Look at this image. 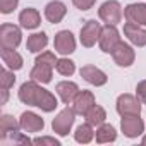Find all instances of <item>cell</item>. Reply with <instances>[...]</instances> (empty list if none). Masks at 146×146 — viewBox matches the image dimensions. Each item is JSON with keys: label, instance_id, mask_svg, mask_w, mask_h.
<instances>
[{"label": "cell", "instance_id": "d6986e66", "mask_svg": "<svg viewBox=\"0 0 146 146\" xmlns=\"http://www.w3.org/2000/svg\"><path fill=\"white\" fill-rule=\"evenodd\" d=\"M55 91H57L58 98L62 100V103L69 105V103L74 102L76 95L79 93V88H78L76 83H72V81H60V83H57Z\"/></svg>", "mask_w": 146, "mask_h": 146}, {"label": "cell", "instance_id": "4dcf8cb0", "mask_svg": "<svg viewBox=\"0 0 146 146\" xmlns=\"http://www.w3.org/2000/svg\"><path fill=\"white\" fill-rule=\"evenodd\" d=\"M136 95H137V98L141 100V103L146 105V79L141 81V83H137V86H136Z\"/></svg>", "mask_w": 146, "mask_h": 146}, {"label": "cell", "instance_id": "ac0fdd59", "mask_svg": "<svg viewBox=\"0 0 146 146\" xmlns=\"http://www.w3.org/2000/svg\"><path fill=\"white\" fill-rule=\"evenodd\" d=\"M67 14V7L64 2H60V0H52V2L46 4L45 7V17L48 23L52 24H58Z\"/></svg>", "mask_w": 146, "mask_h": 146}, {"label": "cell", "instance_id": "603a6c76", "mask_svg": "<svg viewBox=\"0 0 146 146\" xmlns=\"http://www.w3.org/2000/svg\"><path fill=\"white\" fill-rule=\"evenodd\" d=\"M84 117H86V122H88V124H91L93 127H100V125L105 124V120H107V112H105L103 107H100V105L95 103V105L88 110V113H86Z\"/></svg>", "mask_w": 146, "mask_h": 146}, {"label": "cell", "instance_id": "83f0119b", "mask_svg": "<svg viewBox=\"0 0 146 146\" xmlns=\"http://www.w3.org/2000/svg\"><path fill=\"white\" fill-rule=\"evenodd\" d=\"M19 0H0V12L2 14H11L17 9Z\"/></svg>", "mask_w": 146, "mask_h": 146}, {"label": "cell", "instance_id": "44dd1931", "mask_svg": "<svg viewBox=\"0 0 146 146\" xmlns=\"http://www.w3.org/2000/svg\"><path fill=\"white\" fill-rule=\"evenodd\" d=\"M0 55H2V60L5 64V67H9L11 70H19L23 69V57L21 53L16 52V48H2L0 50Z\"/></svg>", "mask_w": 146, "mask_h": 146}, {"label": "cell", "instance_id": "30bf717a", "mask_svg": "<svg viewBox=\"0 0 146 146\" xmlns=\"http://www.w3.org/2000/svg\"><path fill=\"white\" fill-rule=\"evenodd\" d=\"M53 48L60 55H70L72 52H76V38H74V35L70 31H67V29L58 31L55 35V40H53Z\"/></svg>", "mask_w": 146, "mask_h": 146}, {"label": "cell", "instance_id": "3957f363", "mask_svg": "<svg viewBox=\"0 0 146 146\" xmlns=\"http://www.w3.org/2000/svg\"><path fill=\"white\" fill-rule=\"evenodd\" d=\"M76 112H74V108H70L69 105L62 110V112H58V115L52 120V129H53V132L55 134H58V136H67L69 132H70V129H72V125H74V120H76Z\"/></svg>", "mask_w": 146, "mask_h": 146}, {"label": "cell", "instance_id": "e0dca14e", "mask_svg": "<svg viewBox=\"0 0 146 146\" xmlns=\"http://www.w3.org/2000/svg\"><path fill=\"white\" fill-rule=\"evenodd\" d=\"M124 35L127 36V40L136 45V46H146V29L139 24L134 23H125L124 24Z\"/></svg>", "mask_w": 146, "mask_h": 146}, {"label": "cell", "instance_id": "9a60e30c", "mask_svg": "<svg viewBox=\"0 0 146 146\" xmlns=\"http://www.w3.org/2000/svg\"><path fill=\"white\" fill-rule=\"evenodd\" d=\"M124 17L127 23L146 26V4H129L124 9Z\"/></svg>", "mask_w": 146, "mask_h": 146}, {"label": "cell", "instance_id": "d6a6232c", "mask_svg": "<svg viewBox=\"0 0 146 146\" xmlns=\"http://www.w3.org/2000/svg\"><path fill=\"white\" fill-rule=\"evenodd\" d=\"M141 143H143V144H146V136L143 137V141H141Z\"/></svg>", "mask_w": 146, "mask_h": 146}, {"label": "cell", "instance_id": "cb8c5ba5", "mask_svg": "<svg viewBox=\"0 0 146 146\" xmlns=\"http://www.w3.org/2000/svg\"><path fill=\"white\" fill-rule=\"evenodd\" d=\"M95 137H96V143H100V144L113 143V141L117 139V131H115V127L110 125V124H102V125L96 129Z\"/></svg>", "mask_w": 146, "mask_h": 146}, {"label": "cell", "instance_id": "9c48e42d", "mask_svg": "<svg viewBox=\"0 0 146 146\" xmlns=\"http://www.w3.org/2000/svg\"><path fill=\"white\" fill-rule=\"evenodd\" d=\"M120 131L125 137L134 139L144 132V122L139 119V115H124L120 119Z\"/></svg>", "mask_w": 146, "mask_h": 146}, {"label": "cell", "instance_id": "ffe728a7", "mask_svg": "<svg viewBox=\"0 0 146 146\" xmlns=\"http://www.w3.org/2000/svg\"><path fill=\"white\" fill-rule=\"evenodd\" d=\"M19 23H21V28H24V29H36L41 24V16L36 9L26 7L19 14Z\"/></svg>", "mask_w": 146, "mask_h": 146}, {"label": "cell", "instance_id": "1f68e13d", "mask_svg": "<svg viewBox=\"0 0 146 146\" xmlns=\"http://www.w3.org/2000/svg\"><path fill=\"white\" fill-rule=\"evenodd\" d=\"M9 100V90H2V100H0V105H5Z\"/></svg>", "mask_w": 146, "mask_h": 146}, {"label": "cell", "instance_id": "5b68a950", "mask_svg": "<svg viewBox=\"0 0 146 146\" xmlns=\"http://www.w3.org/2000/svg\"><path fill=\"white\" fill-rule=\"evenodd\" d=\"M120 33L117 31L115 26L112 24H105L102 28V33H100V40H98V45H100V50L105 52V53H112L115 50V46L120 43Z\"/></svg>", "mask_w": 146, "mask_h": 146}, {"label": "cell", "instance_id": "f1b7e54d", "mask_svg": "<svg viewBox=\"0 0 146 146\" xmlns=\"http://www.w3.org/2000/svg\"><path fill=\"white\" fill-rule=\"evenodd\" d=\"M33 144H52V146H58L60 144V141L58 139H55V137H50V136H41V137H36V139H33Z\"/></svg>", "mask_w": 146, "mask_h": 146}, {"label": "cell", "instance_id": "6da1fadb", "mask_svg": "<svg viewBox=\"0 0 146 146\" xmlns=\"http://www.w3.org/2000/svg\"><path fill=\"white\" fill-rule=\"evenodd\" d=\"M17 96L19 100L24 103V105H29V107H36V108H41L43 112H53L57 108V98L45 88L40 86V83L36 81H26L21 84L19 91H17Z\"/></svg>", "mask_w": 146, "mask_h": 146}, {"label": "cell", "instance_id": "5bb4252c", "mask_svg": "<svg viewBox=\"0 0 146 146\" xmlns=\"http://www.w3.org/2000/svg\"><path fill=\"white\" fill-rule=\"evenodd\" d=\"M79 74H81V78L86 83H90L93 86H103L108 81V78H107L105 72L102 69L95 67V65H83L81 70H79Z\"/></svg>", "mask_w": 146, "mask_h": 146}, {"label": "cell", "instance_id": "7c38bea8", "mask_svg": "<svg viewBox=\"0 0 146 146\" xmlns=\"http://www.w3.org/2000/svg\"><path fill=\"white\" fill-rule=\"evenodd\" d=\"M19 129H21V125L12 115L4 113L0 117V141L2 143H7L9 139L14 141V137L19 134Z\"/></svg>", "mask_w": 146, "mask_h": 146}, {"label": "cell", "instance_id": "d4e9b609", "mask_svg": "<svg viewBox=\"0 0 146 146\" xmlns=\"http://www.w3.org/2000/svg\"><path fill=\"white\" fill-rule=\"evenodd\" d=\"M93 137H95V131H93V125L88 124V122L86 124H81L76 129V132H74V139L78 143H81V144H88Z\"/></svg>", "mask_w": 146, "mask_h": 146}, {"label": "cell", "instance_id": "8fae6325", "mask_svg": "<svg viewBox=\"0 0 146 146\" xmlns=\"http://www.w3.org/2000/svg\"><path fill=\"white\" fill-rule=\"evenodd\" d=\"M110 55L113 57V62H115L119 67H131V65L134 64V60H136V52H134V48H132L131 45L124 43V41H120Z\"/></svg>", "mask_w": 146, "mask_h": 146}, {"label": "cell", "instance_id": "484cf974", "mask_svg": "<svg viewBox=\"0 0 146 146\" xmlns=\"http://www.w3.org/2000/svg\"><path fill=\"white\" fill-rule=\"evenodd\" d=\"M55 70L58 72L60 76H72L76 72V64L72 62L70 58H58L55 64Z\"/></svg>", "mask_w": 146, "mask_h": 146}, {"label": "cell", "instance_id": "2e32d148", "mask_svg": "<svg viewBox=\"0 0 146 146\" xmlns=\"http://www.w3.org/2000/svg\"><path fill=\"white\" fill-rule=\"evenodd\" d=\"M95 105V95L88 90H83L76 95L74 102H72V108L78 115H86L88 110Z\"/></svg>", "mask_w": 146, "mask_h": 146}, {"label": "cell", "instance_id": "8992f818", "mask_svg": "<svg viewBox=\"0 0 146 146\" xmlns=\"http://www.w3.org/2000/svg\"><path fill=\"white\" fill-rule=\"evenodd\" d=\"M21 40H23L21 28H17L16 24L4 23L0 26V45H2V48H17L21 45Z\"/></svg>", "mask_w": 146, "mask_h": 146}, {"label": "cell", "instance_id": "7a4b0ae2", "mask_svg": "<svg viewBox=\"0 0 146 146\" xmlns=\"http://www.w3.org/2000/svg\"><path fill=\"white\" fill-rule=\"evenodd\" d=\"M55 64H57V58L53 52H41V55H38L35 60V67L29 72V78L41 84L52 83Z\"/></svg>", "mask_w": 146, "mask_h": 146}, {"label": "cell", "instance_id": "ba28073f", "mask_svg": "<svg viewBox=\"0 0 146 146\" xmlns=\"http://www.w3.org/2000/svg\"><path fill=\"white\" fill-rule=\"evenodd\" d=\"M102 24L98 21H86V24L81 28V33H79V40H81V45L86 46V48H91L98 40H100V33H102Z\"/></svg>", "mask_w": 146, "mask_h": 146}, {"label": "cell", "instance_id": "52a82bcc", "mask_svg": "<svg viewBox=\"0 0 146 146\" xmlns=\"http://www.w3.org/2000/svg\"><path fill=\"white\" fill-rule=\"evenodd\" d=\"M115 108H117L120 117H124V115H139L141 113V100L136 98L134 95L124 93L117 98Z\"/></svg>", "mask_w": 146, "mask_h": 146}, {"label": "cell", "instance_id": "4316f807", "mask_svg": "<svg viewBox=\"0 0 146 146\" xmlns=\"http://www.w3.org/2000/svg\"><path fill=\"white\" fill-rule=\"evenodd\" d=\"M16 83V76H14V70H11L9 67L0 70V88L2 90H11Z\"/></svg>", "mask_w": 146, "mask_h": 146}, {"label": "cell", "instance_id": "4fadbf2b", "mask_svg": "<svg viewBox=\"0 0 146 146\" xmlns=\"http://www.w3.org/2000/svg\"><path fill=\"white\" fill-rule=\"evenodd\" d=\"M19 125L24 132H40L45 127V120L35 112H24L19 117Z\"/></svg>", "mask_w": 146, "mask_h": 146}, {"label": "cell", "instance_id": "277c9868", "mask_svg": "<svg viewBox=\"0 0 146 146\" xmlns=\"http://www.w3.org/2000/svg\"><path fill=\"white\" fill-rule=\"evenodd\" d=\"M98 17L105 23V24H112L117 26L122 21V7L117 0H107L103 2L98 9Z\"/></svg>", "mask_w": 146, "mask_h": 146}, {"label": "cell", "instance_id": "7402d4cb", "mask_svg": "<svg viewBox=\"0 0 146 146\" xmlns=\"http://www.w3.org/2000/svg\"><path fill=\"white\" fill-rule=\"evenodd\" d=\"M48 45V36L46 33H33L28 41H26V48L31 52V53H40L41 50H45Z\"/></svg>", "mask_w": 146, "mask_h": 146}, {"label": "cell", "instance_id": "f546056e", "mask_svg": "<svg viewBox=\"0 0 146 146\" xmlns=\"http://www.w3.org/2000/svg\"><path fill=\"white\" fill-rule=\"evenodd\" d=\"M95 2H96V0H72L74 7L79 9V11H90L95 5Z\"/></svg>", "mask_w": 146, "mask_h": 146}]
</instances>
